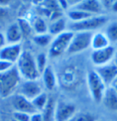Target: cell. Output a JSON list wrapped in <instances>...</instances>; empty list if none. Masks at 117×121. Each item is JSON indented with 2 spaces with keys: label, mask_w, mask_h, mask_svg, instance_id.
Here are the masks:
<instances>
[{
  "label": "cell",
  "mask_w": 117,
  "mask_h": 121,
  "mask_svg": "<svg viewBox=\"0 0 117 121\" xmlns=\"http://www.w3.org/2000/svg\"><path fill=\"white\" fill-rule=\"evenodd\" d=\"M108 21V17L104 15H94L82 21L71 22L69 25L70 31L75 32H91V30L99 29L104 26Z\"/></svg>",
  "instance_id": "obj_3"
},
{
  "label": "cell",
  "mask_w": 117,
  "mask_h": 121,
  "mask_svg": "<svg viewBox=\"0 0 117 121\" xmlns=\"http://www.w3.org/2000/svg\"><path fill=\"white\" fill-rule=\"evenodd\" d=\"M14 66H15V64H13V63L8 62V61L3 60V59H0V73L9 71Z\"/></svg>",
  "instance_id": "obj_29"
},
{
  "label": "cell",
  "mask_w": 117,
  "mask_h": 121,
  "mask_svg": "<svg viewBox=\"0 0 117 121\" xmlns=\"http://www.w3.org/2000/svg\"><path fill=\"white\" fill-rule=\"evenodd\" d=\"M56 102L53 97H49L48 104H46L43 110L41 112L44 121H54L55 112Z\"/></svg>",
  "instance_id": "obj_19"
},
{
  "label": "cell",
  "mask_w": 117,
  "mask_h": 121,
  "mask_svg": "<svg viewBox=\"0 0 117 121\" xmlns=\"http://www.w3.org/2000/svg\"><path fill=\"white\" fill-rule=\"evenodd\" d=\"M91 32H75L74 33L67 53L68 55H74L79 53L91 47L92 38Z\"/></svg>",
  "instance_id": "obj_6"
},
{
  "label": "cell",
  "mask_w": 117,
  "mask_h": 121,
  "mask_svg": "<svg viewBox=\"0 0 117 121\" xmlns=\"http://www.w3.org/2000/svg\"><path fill=\"white\" fill-rule=\"evenodd\" d=\"M8 10L7 7H3L0 6V22L3 21L8 16Z\"/></svg>",
  "instance_id": "obj_30"
},
{
  "label": "cell",
  "mask_w": 117,
  "mask_h": 121,
  "mask_svg": "<svg viewBox=\"0 0 117 121\" xmlns=\"http://www.w3.org/2000/svg\"><path fill=\"white\" fill-rule=\"evenodd\" d=\"M111 87H112L113 88V89L115 90V91H116L117 92V78H116V79H115L113 83H112V85H111Z\"/></svg>",
  "instance_id": "obj_35"
},
{
  "label": "cell",
  "mask_w": 117,
  "mask_h": 121,
  "mask_svg": "<svg viewBox=\"0 0 117 121\" xmlns=\"http://www.w3.org/2000/svg\"><path fill=\"white\" fill-rule=\"evenodd\" d=\"M21 79L15 65L9 71L0 73V96L6 98L11 95L18 89Z\"/></svg>",
  "instance_id": "obj_2"
},
{
  "label": "cell",
  "mask_w": 117,
  "mask_h": 121,
  "mask_svg": "<svg viewBox=\"0 0 117 121\" xmlns=\"http://www.w3.org/2000/svg\"><path fill=\"white\" fill-rule=\"evenodd\" d=\"M5 37L7 44H19L22 38V34L17 22L9 26L6 31Z\"/></svg>",
  "instance_id": "obj_15"
},
{
  "label": "cell",
  "mask_w": 117,
  "mask_h": 121,
  "mask_svg": "<svg viewBox=\"0 0 117 121\" xmlns=\"http://www.w3.org/2000/svg\"><path fill=\"white\" fill-rule=\"evenodd\" d=\"M18 94L29 100H33L35 98L43 93L41 83L37 80H24L20 83L18 87Z\"/></svg>",
  "instance_id": "obj_7"
},
{
  "label": "cell",
  "mask_w": 117,
  "mask_h": 121,
  "mask_svg": "<svg viewBox=\"0 0 117 121\" xmlns=\"http://www.w3.org/2000/svg\"><path fill=\"white\" fill-rule=\"evenodd\" d=\"M87 86L91 98L96 103L102 102L103 96L108 87L101 79L95 70H91L87 73Z\"/></svg>",
  "instance_id": "obj_5"
},
{
  "label": "cell",
  "mask_w": 117,
  "mask_h": 121,
  "mask_svg": "<svg viewBox=\"0 0 117 121\" xmlns=\"http://www.w3.org/2000/svg\"><path fill=\"white\" fill-rule=\"evenodd\" d=\"M18 25L19 26L20 30H21V32L22 34V36H28L31 34L32 31V26H30V24L26 21V19H23V18H20L18 21Z\"/></svg>",
  "instance_id": "obj_26"
},
{
  "label": "cell",
  "mask_w": 117,
  "mask_h": 121,
  "mask_svg": "<svg viewBox=\"0 0 117 121\" xmlns=\"http://www.w3.org/2000/svg\"><path fill=\"white\" fill-rule=\"evenodd\" d=\"M35 62L38 70L39 71L40 75L43 72V71L46 69V67H48L47 63H48V58H47V55L43 54V53H41V54L37 55L35 58Z\"/></svg>",
  "instance_id": "obj_27"
},
{
  "label": "cell",
  "mask_w": 117,
  "mask_h": 121,
  "mask_svg": "<svg viewBox=\"0 0 117 121\" xmlns=\"http://www.w3.org/2000/svg\"><path fill=\"white\" fill-rule=\"evenodd\" d=\"M12 105L15 108V112H24L30 115H32L35 112H38L35 109L31 101L26 99L23 96L16 94L12 98Z\"/></svg>",
  "instance_id": "obj_12"
},
{
  "label": "cell",
  "mask_w": 117,
  "mask_h": 121,
  "mask_svg": "<svg viewBox=\"0 0 117 121\" xmlns=\"http://www.w3.org/2000/svg\"><path fill=\"white\" fill-rule=\"evenodd\" d=\"M15 66L20 76L24 79V80H37L40 76L35 58L30 52H22Z\"/></svg>",
  "instance_id": "obj_1"
},
{
  "label": "cell",
  "mask_w": 117,
  "mask_h": 121,
  "mask_svg": "<svg viewBox=\"0 0 117 121\" xmlns=\"http://www.w3.org/2000/svg\"><path fill=\"white\" fill-rule=\"evenodd\" d=\"M11 3V1H6V0H0V6L3 7H7Z\"/></svg>",
  "instance_id": "obj_34"
},
{
  "label": "cell",
  "mask_w": 117,
  "mask_h": 121,
  "mask_svg": "<svg viewBox=\"0 0 117 121\" xmlns=\"http://www.w3.org/2000/svg\"><path fill=\"white\" fill-rule=\"evenodd\" d=\"M69 121H96L94 115L88 112H76Z\"/></svg>",
  "instance_id": "obj_25"
},
{
  "label": "cell",
  "mask_w": 117,
  "mask_h": 121,
  "mask_svg": "<svg viewBox=\"0 0 117 121\" xmlns=\"http://www.w3.org/2000/svg\"><path fill=\"white\" fill-rule=\"evenodd\" d=\"M73 35L74 32L67 30L55 36L49 48V57L55 58V57L60 56L64 52H67Z\"/></svg>",
  "instance_id": "obj_4"
},
{
  "label": "cell",
  "mask_w": 117,
  "mask_h": 121,
  "mask_svg": "<svg viewBox=\"0 0 117 121\" xmlns=\"http://www.w3.org/2000/svg\"><path fill=\"white\" fill-rule=\"evenodd\" d=\"M7 45V40H6L5 35L0 31V49L3 48Z\"/></svg>",
  "instance_id": "obj_32"
},
{
  "label": "cell",
  "mask_w": 117,
  "mask_h": 121,
  "mask_svg": "<svg viewBox=\"0 0 117 121\" xmlns=\"http://www.w3.org/2000/svg\"><path fill=\"white\" fill-rule=\"evenodd\" d=\"M22 52V51L20 43L7 44L0 49V59H3L15 64L18 60Z\"/></svg>",
  "instance_id": "obj_11"
},
{
  "label": "cell",
  "mask_w": 117,
  "mask_h": 121,
  "mask_svg": "<svg viewBox=\"0 0 117 121\" xmlns=\"http://www.w3.org/2000/svg\"><path fill=\"white\" fill-rule=\"evenodd\" d=\"M72 9L80 10L84 12H87L93 15H99L104 11L101 2L100 1H80L78 2L75 6H74Z\"/></svg>",
  "instance_id": "obj_13"
},
{
  "label": "cell",
  "mask_w": 117,
  "mask_h": 121,
  "mask_svg": "<svg viewBox=\"0 0 117 121\" xmlns=\"http://www.w3.org/2000/svg\"><path fill=\"white\" fill-rule=\"evenodd\" d=\"M95 71L107 87H110L117 78V67L114 63H108L104 66L96 67Z\"/></svg>",
  "instance_id": "obj_10"
},
{
  "label": "cell",
  "mask_w": 117,
  "mask_h": 121,
  "mask_svg": "<svg viewBox=\"0 0 117 121\" xmlns=\"http://www.w3.org/2000/svg\"><path fill=\"white\" fill-rule=\"evenodd\" d=\"M32 28L37 34H44L48 33V26L44 19L42 18H35L33 22Z\"/></svg>",
  "instance_id": "obj_23"
},
{
  "label": "cell",
  "mask_w": 117,
  "mask_h": 121,
  "mask_svg": "<svg viewBox=\"0 0 117 121\" xmlns=\"http://www.w3.org/2000/svg\"><path fill=\"white\" fill-rule=\"evenodd\" d=\"M106 36L111 43H117V22H112L108 26L105 31Z\"/></svg>",
  "instance_id": "obj_24"
},
{
  "label": "cell",
  "mask_w": 117,
  "mask_h": 121,
  "mask_svg": "<svg viewBox=\"0 0 117 121\" xmlns=\"http://www.w3.org/2000/svg\"><path fill=\"white\" fill-rule=\"evenodd\" d=\"M41 75H42L43 83L44 87L50 91L55 89V87L57 85V79L54 69L51 66H48Z\"/></svg>",
  "instance_id": "obj_16"
},
{
  "label": "cell",
  "mask_w": 117,
  "mask_h": 121,
  "mask_svg": "<svg viewBox=\"0 0 117 121\" xmlns=\"http://www.w3.org/2000/svg\"><path fill=\"white\" fill-rule=\"evenodd\" d=\"M30 116L31 115L19 112H15L13 114L15 121H30Z\"/></svg>",
  "instance_id": "obj_28"
},
{
  "label": "cell",
  "mask_w": 117,
  "mask_h": 121,
  "mask_svg": "<svg viewBox=\"0 0 117 121\" xmlns=\"http://www.w3.org/2000/svg\"><path fill=\"white\" fill-rule=\"evenodd\" d=\"M30 121H44L41 112H35L30 116Z\"/></svg>",
  "instance_id": "obj_31"
},
{
  "label": "cell",
  "mask_w": 117,
  "mask_h": 121,
  "mask_svg": "<svg viewBox=\"0 0 117 121\" xmlns=\"http://www.w3.org/2000/svg\"><path fill=\"white\" fill-rule=\"evenodd\" d=\"M108 46H110V42L108 37L106 36L105 33L97 32V33L92 35L91 47L94 51L100 50V49L105 48Z\"/></svg>",
  "instance_id": "obj_17"
},
{
  "label": "cell",
  "mask_w": 117,
  "mask_h": 121,
  "mask_svg": "<svg viewBox=\"0 0 117 121\" xmlns=\"http://www.w3.org/2000/svg\"><path fill=\"white\" fill-rule=\"evenodd\" d=\"M111 11L114 13H117V1H113L112 4V7H111Z\"/></svg>",
  "instance_id": "obj_33"
},
{
  "label": "cell",
  "mask_w": 117,
  "mask_h": 121,
  "mask_svg": "<svg viewBox=\"0 0 117 121\" xmlns=\"http://www.w3.org/2000/svg\"><path fill=\"white\" fill-rule=\"evenodd\" d=\"M33 42L37 46L45 48V47L51 45V42H52V35H51L49 33L36 34L33 37Z\"/></svg>",
  "instance_id": "obj_21"
},
{
  "label": "cell",
  "mask_w": 117,
  "mask_h": 121,
  "mask_svg": "<svg viewBox=\"0 0 117 121\" xmlns=\"http://www.w3.org/2000/svg\"><path fill=\"white\" fill-rule=\"evenodd\" d=\"M67 17L70 20H71V22H76L84 20L86 18H88L91 16H94L93 15H91L89 13L87 12H84L80 10H77V9H72L71 8L70 11H67Z\"/></svg>",
  "instance_id": "obj_20"
},
{
  "label": "cell",
  "mask_w": 117,
  "mask_h": 121,
  "mask_svg": "<svg viewBox=\"0 0 117 121\" xmlns=\"http://www.w3.org/2000/svg\"><path fill=\"white\" fill-rule=\"evenodd\" d=\"M115 54V48L112 46H108L100 50L93 51L91 55V59L96 67L104 66L110 63L111 61L114 59Z\"/></svg>",
  "instance_id": "obj_8"
},
{
  "label": "cell",
  "mask_w": 117,
  "mask_h": 121,
  "mask_svg": "<svg viewBox=\"0 0 117 121\" xmlns=\"http://www.w3.org/2000/svg\"><path fill=\"white\" fill-rule=\"evenodd\" d=\"M76 113V107L73 104L59 101L56 103L54 121H69Z\"/></svg>",
  "instance_id": "obj_9"
},
{
  "label": "cell",
  "mask_w": 117,
  "mask_h": 121,
  "mask_svg": "<svg viewBox=\"0 0 117 121\" xmlns=\"http://www.w3.org/2000/svg\"><path fill=\"white\" fill-rule=\"evenodd\" d=\"M102 102L108 110L117 112V92L111 86L106 88Z\"/></svg>",
  "instance_id": "obj_14"
},
{
  "label": "cell",
  "mask_w": 117,
  "mask_h": 121,
  "mask_svg": "<svg viewBox=\"0 0 117 121\" xmlns=\"http://www.w3.org/2000/svg\"><path fill=\"white\" fill-rule=\"evenodd\" d=\"M49 97L47 95V93H45L43 91V93H41L39 95H38L35 97L33 100H31V103L33 104L35 109L38 112H41L43 108H45L46 104H48Z\"/></svg>",
  "instance_id": "obj_22"
},
{
  "label": "cell",
  "mask_w": 117,
  "mask_h": 121,
  "mask_svg": "<svg viewBox=\"0 0 117 121\" xmlns=\"http://www.w3.org/2000/svg\"><path fill=\"white\" fill-rule=\"evenodd\" d=\"M113 59H114V64L117 67V52H116V54H115Z\"/></svg>",
  "instance_id": "obj_36"
},
{
  "label": "cell",
  "mask_w": 117,
  "mask_h": 121,
  "mask_svg": "<svg viewBox=\"0 0 117 121\" xmlns=\"http://www.w3.org/2000/svg\"><path fill=\"white\" fill-rule=\"evenodd\" d=\"M67 22L66 19L63 17L57 18L55 20L51 21V22L48 25V32L51 35H58L66 31Z\"/></svg>",
  "instance_id": "obj_18"
}]
</instances>
